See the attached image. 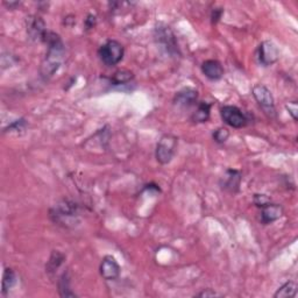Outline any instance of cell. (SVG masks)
Masks as SVG:
<instances>
[{"mask_svg":"<svg viewBox=\"0 0 298 298\" xmlns=\"http://www.w3.org/2000/svg\"><path fill=\"white\" fill-rule=\"evenodd\" d=\"M124 46L117 40L106 41L98 50V55L104 64L107 67L117 65L124 57Z\"/></svg>","mask_w":298,"mask_h":298,"instance_id":"obj_1","label":"cell"},{"mask_svg":"<svg viewBox=\"0 0 298 298\" xmlns=\"http://www.w3.org/2000/svg\"><path fill=\"white\" fill-rule=\"evenodd\" d=\"M178 139L172 134H166L160 141L157 142L156 151H155V157L157 162L161 165H168L171 162L172 157L175 156L176 149H177Z\"/></svg>","mask_w":298,"mask_h":298,"instance_id":"obj_2","label":"cell"},{"mask_svg":"<svg viewBox=\"0 0 298 298\" xmlns=\"http://www.w3.org/2000/svg\"><path fill=\"white\" fill-rule=\"evenodd\" d=\"M252 92L261 109L270 117L275 115V101H274V97L269 89L263 84H256Z\"/></svg>","mask_w":298,"mask_h":298,"instance_id":"obj_3","label":"cell"},{"mask_svg":"<svg viewBox=\"0 0 298 298\" xmlns=\"http://www.w3.org/2000/svg\"><path fill=\"white\" fill-rule=\"evenodd\" d=\"M220 115H222L223 121L228 126L233 128H242L247 125V118L243 114L240 109L237 106L225 105L220 110Z\"/></svg>","mask_w":298,"mask_h":298,"instance_id":"obj_4","label":"cell"},{"mask_svg":"<svg viewBox=\"0 0 298 298\" xmlns=\"http://www.w3.org/2000/svg\"><path fill=\"white\" fill-rule=\"evenodd\" d=\"M259 62L264 67H269L276 63L279 58V50L273 41L266 40L261 42L258 50Z\"/></svg>","mask_w":298,"mask_h":298,"instance_id":"obj_5","label":"cell"},{"mask_svg":"<svg viewBox=\"0 0 298 298\" xmlns=\"http://www.w3.org/2000/svg\"><path fill=\"white\" fill-rule=\"evenodd\" d=\"M99 270L101 277L106 279V281H114V279H117L120 276L121 272L120 266H119L117 260L111 255H106L101 260Z\"/></svg>","mask_w":298,"mask_h":298,"instance_id":"obj_6","label":"cell"},{"mask_svg":"<svg viewBox=\"0 0 298 298\" xmlns=\"http://www.w3.org/2000/svg\"><path fill=\"white\" fill-rule=\"evenodd\" d=\"M202 73L211 80H219L224 76V68L217 59H206L202 64Z\"/></svg>","mask_w":298,"mask_h":298,"instance_id":"obj_7","label":"cell"},{"mask_svg":"<svg viewBox=\"0 0 298 298\" xmlns=\"http://www.w3.org/2000/svg\"><path fill=\"white\" fill-rule=\"evenodd\" d=\"M198 99V92L195 89L184 88L183 90L178 91L174 98V103L177 106L190 107L195 105Z\"/></svg>","mask_w":298,"mask_h":298,"instance_id":"obj_8","label":"cell"},{"mask_svg":"<svg viewBox=\"0 0 298 298\" xmlns=\"http://www.w3.org/2000/svg\"><path fill=\"white\" fill-rule=\"evenodd\" d=\"M27 31H28L29 37L32 38L42 41L47 29H46V25H44V21L40 17H31L28 19Z\"/></svg>","mask_w":298,"mask_h":298,"instance_id":"obj_9","label":"cell"},{"mask_svg":"<svg viewBox=\"0 0 298 298\" xmlns=\"http://www.w3.org/2000/svg\"><path fill=\"white\" fill-rule=\"evenodd\" d=\"M283 216V207L279 204H273V203H268L266 206L262 207L261 212V220L263 224H272L276 222Z\"/></svg>","mask_w":298,"mask_h":298,"instance_id":"obj_10","label":"cell"},{"mask_svg":"<svg viewBox=\"0 0 298 298\" xmlns=\"http://www.w3.org/2000/svg\"><path fill=\"white\" fill-rule=\"evenodd\" d=\"M241 172L238 170H233V169H229L226 171L225 177H224V183H223V189L227 190L229 192H238L240 189L241 184Z\"/></svg>","mask_w":298,"mask_h":298,"instance_id":"obj_11","label":"cell"},{"mask_svg":"<svg viewBox=\"0 0 298 298\" xmlns=\"http://www.w3.org/2000/svg\"><path fill=\"white\" fill-rule=\"evenodd\" d=\"M157 37H159L160 42H163L165 47L168 49V52H172V49L177 50V47H176V41L175 37L172 34L169 27H165V28H157Z\"/></svg>","mask_w":298,"mask_h":298,"instance_id":"obj_12","label":"cell"},{"mask_svg":"<svg viewBox=\"0 0 298 298\" xmlns=\"http://www.w3.org/2000/svg\"><path fill=\"white\" fill-rule=\"evenodd\" d=\"M210 112H211V104L202 101V103H199L196 112L192 114V121L198 124L206 123L208 118H210Z\"/></svg>","mask_w":298,"mask_h":298,"instance_id":"obj_13","label":"cell"},{"mask_svg":"<svg viewBox=\"0 0 298 298\" xmlns=\"http://www.w3.org/2000/svg\"><path fill=\"white\" fill-rule=\"evenodd\" d=\"M297 294V285L293 281H289L287 283L277 289V291L274 294L275 298H291L295 297Z\"/></svg>","mask_w":298,"mask_h":298,"instance_id":"obj_14","label":"cell"},{"mask_svg":"<svg viewBox=\"0 0 298 298\" xmlns=\"http://www.w3.org/2000/svg\"><path fill=\"white\" fill-rule=\"evenodd\" d=\"M58 290H59V295H61L62 297H76V294L71 291L70 279L68 272H64L61 275V277H59Z\"/></svg>","mask_w":298,"mask_h":298,"instance_id":"obj_15","label":"cell"},{"mask_svg":"<svg viewBox=\"0 0 298 298\" xmlns=\"http://www.w3.org/2000/svg\"><path fill=\"white\" fill-rule=\"evenodd\" d=\"M16 282L17 276L14 270L12 268H5L4 274H2V294H7V291H10V289L16 284Z\"/></svg>","mask_w":298,"mask_h":298,"instance_id":"obj_16","label":"cell"},{"mask_svg":"<svg viewBox=\"0 0 298 298\" xmlns=\"http://www.w3.org/2000/svg\"><path fill=\"white\" fill-rule=\"evenodd\" d=\"M64 259L65 258H64L63 254H61V253L57 252V250H54L53 254H52V256H50V259L48 261V264H47V267H46L47 273H48V274L55 273L56 270H57L59 268V266L63 263Z\"/></svg>","mask_w":298,"mask_h":298,"instance_id":"obj_17","label":"cell"},{"mask_svg":"<svg viewBox=\"0 0 298 298\" xmlns=\"http://www.w3.org/2000/svg\"><path fill=\"white\" fill-rule=\"evenodd\" d=\"M134 74L132 71L130 70H119L113 74L111 78V82L113 85H120V84H126V83L130 82L133 79Z\"/></svg>","mask_w":298,"mask_h":298,"instance_id":"obj_18","label":"cell"},{"mask_svg":"<svg viewBox=\"0 0 298 298\" xmlns=\"http://www.w3.org/2000/svg\"><path fill=\"white\" fill-rule=\"evenodd\" d=\"M212 138H213L214 141L217 142V144H219V145L225 144V142L227 141L228 138H229L228 130H227V128H224V127L218 128V130H216L213 132Z\"/></svg>","mask_w":298,"mask_h":298,"instance_id":"obj_19","label":"cell"},{"mask_svg":"<svg viewBox=\"0 0 298 298\" xmlns=\"http://www.w3.org/2000/svg\"><path fill=\"white\" fill-rule=\"evenodd\" d=\"M26 127V121L23 119H20V120L13 121L11 125H8V127H6L4 130V132H13V130H20L22 128Z\"/></svg>","mask_w":298,"mask_h":298,"instance_id":"obj_20","label":"cell"},{"mask_svg":"<svg viewBox=\"0 0 298 298\" xmlns=\"http://www.w3.org/2000/svg\"><path fill=\"white\" fill-rule=\"evenodd\" d=\"M268 203H270V199L268 198L266 195H259V193H256L254 196V204L258 207L266 206Z\"/></svg>","mask_w":298,"mask_h":298,"instance_id":"obj_21","label":"cell"},{"mask_svg":"<svg viewBox=\"0 0 298 298\" xmlns=\"http://www.w3.org/2000/svg\"><path fill=\"white\" fill-rule=\"evenodd\" d=\"M285 109L289 111V114L293 117V119L295 121H297V115H298V106L296 101H291V103H289L285 105Z\"/></svg>","mask_w":298,"mask_h":298,"instance_id":"obj_22","label":"cell"},{"mask_svg":"<svg viewBox=\"0 0 298 298\" xmlns=\"http://www.w3.org/2000/svg\"><path fill=\"white\" fill-rule=\"evenodd\" d=\"M223 8H214L211 14V19H212L213 23H217L220 20V18L223 16Z\"/></svg>","mask_w":298,"mask_h":298,"instance_id":"obj_23","label":"cell"},{"mask_svg":"<svg viewBox=\"0 0 298 298\" xmlns=\"http://www.w3.org/2000/svg\"><path fill=\"white\" fill-rule=\"evenodd\" d=\"M96 22H97L96 17L92 16V14H90V16L88 17V19L85 20V26H86V28H88V29H92L94 26H96Z\"/></svg>","mask_w":298,"mask_h":298,"instance_id":"obj_24","label":"cell"},{"mask_svg":"<svg viewBox=\"0 0 298 298\" xmlns=\"http://www.w3.org/2000/svg\"><path fill=\"white\" fill-rule=\"evenodd\" d=\"M197 296L198 297H214V296H218V295H217L216 291L211 290V289H206V290L202 291L201 294H198Z\"/></svg>","mask_w":298,"mask_h":298,"instance_id":"obj_25","label":"cell"}]
</instances>
